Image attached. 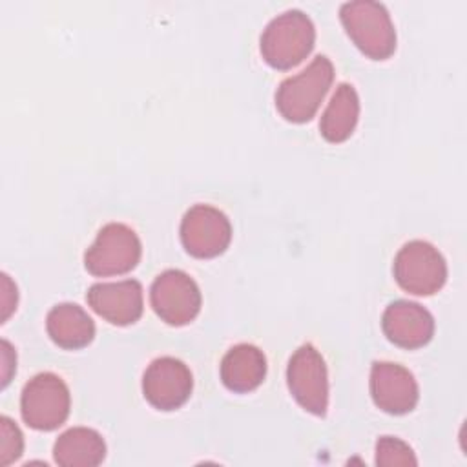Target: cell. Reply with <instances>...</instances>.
Wrapping results in <instances>:
<instances>
[{
	"instance_id": "1",
	"label": "cell",
	"mask_w": 467,
	"mask_h": 467,
	"mask_svg": "<svg viewBox=\"0 0 467 467\" xmlns=\"http://www.w3.org/2000/svg\"><path fill=\"white\" fill-rule=\"evenodd\" d=\"M316 29L306 13L288 9L268 22L261 35V55L275 69L297 66L314 47Z\"/></svg>"
},
{
	"instance_id": "2",
	"label": "cell",
	"mask_w": 467,
	"mask_h": 467,
	"mask_svg": "<svg viewBox=\"0 0 467 467\" xmlns=\"http://www.w3.org/2000/svg\"><path fill=\"white\" fill-rule=\"evenodd\" d=\"M339 18L352 42L370 58L385 60L396 49V29L387 7L374 0H352L339 7Z\"/></svg>"
},
{
	"instance_id": "3",
	"label": "cell",
	"mask_w": 467,
	"mask_h": 467,
	"mask_svg": "<svg viewBox=\"0 0 467 467\" xmlns=\"http://www.w3.org/2000/svg\"><path fill=\"white\" fill-rule=\"evenodd\" d=\"M334 80V66L317 55L301 73L285 78L275 91V108L290 122L310 120Z\"/></svg>"
},
{
	"instance_id": "4",
	"label": "cell",
	"mask_w": 467,
	"mask_h": 467,
	"mask_svg": "<svg viewBox=\"0 0 467 467\" xmlns=\"http://www.w3.org/2000/svg\"><path fill=\"white\" fill-rule=\"evenodd\" d=\"M69 389L64 379L53 372L36 374L22 389V418L36 431H53L60 427L69 414Z\"/></svg>"
},
{
	"instance_id": "5",
	"label": "cell",
	"mask_w": 467,
	"mask_h": 467,
	"mask_svg": "<svg viewBox=\"0 0 467 467\" xmlns=\"http://www.w3.org/2000/svg\"><path fill=\"white\" fill-rule=\"evenodd\" d=\"M140 239L122 223H108L84 254L86 270L97 277L120 275L133 270L140 259Z\"/></svg>"
},
{
	"instance_id": "6",
	"label": "cell",
	"mask_w": 467,
	"mask_h": 467,
	"mask_svg": "<svg viewBox=\"0 0 467 467\" xmlns=\"http://www.w3.org/2000/svg\"><path fill=\"white\" fill-rule=\"evenodd\" d=\"M394 277L398 285L416 296L438 292L447 279L443 255L427 241L405 243L394 257Z\"/></svg>"
},
{
	"instance_id": "7",
	"label": "cell",
	"mask_w": 467,
	"mask_h": 467,
	"mask_svg": "<svg viewBox=\"0 0 467 467\" xmlns=\"http://www.w3.org/2000/svg\"><path fill=\"white\" fill-rule=\"evenodd\" d=\"M286 383L296 401L316 416H325L328 407V374L321 354L310 345H301L286 367Z\"/></svg>"
},
{
	"instance_id": "8",
	"label": "cell",
	"mask_w": 467,
	"mask_h": 467,
	"mask_svg": "<svg viewBox=\"0 0 467 467\" xmlns=\"http://www.w3.org/2000/svg\"><path fill=\"white\" fill-rule=\"evenodd\" d=\"M150 301L155 314L173 327L193 321L201 310L199 286L182 270L159 274L150 288Z\"/></svg>"
},
{
	"instance_id": "9",
	"label": "cell",
	"mask_w": 467,
	"mask_h": 467,
	"mask_svg": "<svg viewBox=\"0 0 467 467\" xmlns=\"http://www.w3.org/2000/svg\"><path fill=\"white\" fill-rule=\"evenodd\" d=\"M232 239L228 217L208 204L192 206L181 223V241L193 257H215L223 254Z\"/></svg>"
},
{
	"instance_id": "10",
	"label": "cell",
	"mask_w": 467,
	"mask_h": 467,
	"mask_svg": "<svg viewBox=\"0 0 467 467\" xmlns=\"http://www.w3.org/2000/svg\"><path fill=\"white\" fill-rule=\"evenodd\" d=\"M193 379L190 368L177 358L153 359L142 376V392L148 403L159 410H175L192 394Z\"/></svg>"
},
{
	"instance_id": "11",
	"label": "cell",
	"mask_w": 467,
	"mask_h": 467,
	"mask_svg": "<svg viewBox=\"0 0 467 467\" xmlns=\"http://www.w3.org/2000/svg\"><path fill=\"white\" fill-rule=\"evenodd\" d=\"M370 394L376 407L389 414L410 412L420 398L418 383L412 372L389 361L372 363Z\"/></svg>"
},
{
	"instance_id": "12",
	"label": "cell",
	"mask_w": 467,
	"mask_h": 467,
	"mask_svg": "<svg viewBox=\"0 0 467 467\" xmlns=\"http://www.w3.org/2000/svg\"><path fill=\"white\" fill-rule=\"evenodd\" d=\"M88 305L111 325H131L142 316V286L135 279L95 283L86 294Z\"/></svg>"
},
{
	"instance_id": "13",
	"label": "cell",
	"mask_w": 467,
	"mask_h": 467,
	"mask_svg": "<svg viewBox=\"0 0 467 467\" xmlns=\"http://www.w3.org/2000/svg\"><path fill=\"white\" fill-rule=\"evenodd\" d=\"M381 327L389 341L401 348H420L434 334V319L427 308L412 301L390 303L381 317Z\"/></svg>"
},
{
	"instance_id": "14",
	"label": "cell",
	"mask_w": 467,
	"mask_h": 467,
	"mask_svg": "<svg viewBox=\"0 0 467 467\" xmlns=\"http://www.w3.org/2000/svg\"><path fill=\"white\" fill-rule=\"evenodd\" d=\"M266 376V358L263 350L250 343L232 347L221 361V379L232 392H250L257 389Z\"/></svg>"
},
{
	"instance_id": "15",
	"label": "cell",
	"mask_w": 467,
	"mask_h": 467,
	"mask_svg": "<svg viewBox=\"0 0 467 467\" xmlns=\"http://www.w3.org/2000/svg\"><path fill=\"white\" fill-rule=\"evenodd\" d=\"M46 328L53 343L62 348L77 350L91 343L95 323L88 312L75 303L55 305L46 317Z\"/></svg>"
},
{
	"instance_id": "16",
	"label": "cell",
	"mask_w": 467,
	"mask_h": 467,
	"mask_svg": "<svg viewBox=\"0 0 467 467\" xmlns=\"http://www.w3.org/2000/svg\"><path fill=\"white\" fill-rule=\"evenodd\" d=\"M53 456L62 467H95L106 456V443L97 431L73 427L58 436Z\"/></svg>"
},
{
	"instance_id": "17",
	"label": "cell",
	"mask_w": 467,
	"mask_h": 467,
	"mask_svg": "<svg viewBox=\"0 0 467 467\" xmlns=\"http://www.w3.org/2000/svg\"><path fill=\"white\" fill-rule=\"evenodd\" d=\"M359 117V99L352 84H339L325 108L321 120H319V130L321 135L328 142H343L347 140Z\"/></svg>"
},
{
	"instance_id": "18",
	"label": "cell",
	"mask_w": 467,
	"mask_h": 467,
	"mask_svg": "<svg viewBox=\"0 0 467 467\" xmlns=\"http://www.w3.org/2000/svg\"><path fill=\"white\" fill-rule=\"evenodd\" d=\"M376 465H416V456L405 441L392 436H381L376 441Z\"/></svg>"
},
{
	"instance_id": "19",
	"label": "cell",
	"mask_w": 467,
	"mask_h": 467,
	"mask_svg": "<svg viewBox=\"0 0 467 467\" xmlns=\"http://www.w3.org/2000/svg\"><path fill=\"white\" fill-rule=\"evenodd\" d=\"M0 463L9 465L18 460L24 451V438L20 429L7 416L0 418Z\"/></svg>"
},
{
	"instance_id": "20",
	"label": "cell",
	"mask_w": 467,
	"mask_h": 467,
	"mask_svg": "<svg viewBox=\"0 0 467 467\" xmlns=\"http://www.w3.org/2000/svg\"><path fill=\"white\" fill-rule=\"evenodd\" d=\"M16 308V286L11 283L7 274H2V321Z\"/></svg>"
},
{
	"instance_id": "21",
	"label": "cell",
	"mask_w": 467,
	"mask_h": 467,
	"mask_svg": "<svg viewBox=\"0 0 467 467\" xmlns=\"http://www.w3.org/2000/svg\"><path fill=\"white\" fill-rule=\"evenodd\" d=\"M15 361H16L15 352H13L11 345L4 339V341H2V385H4V387L9 383L11 370L16 367Z\"/></svg>"
}]
</instances>
